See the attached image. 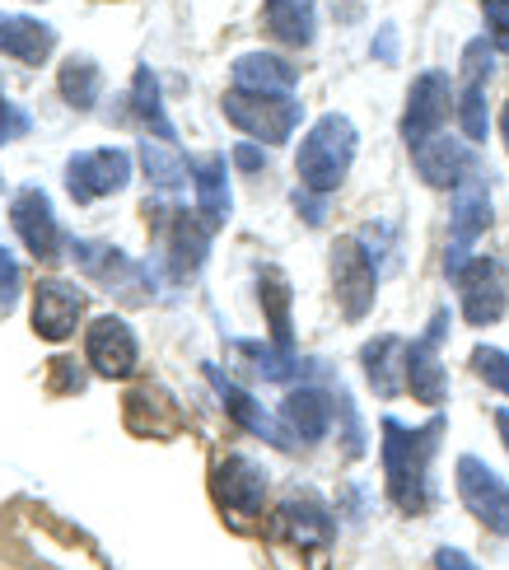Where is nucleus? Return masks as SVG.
<instances>
[{"instance_id": "obj_1", "label": "nucleus", "mask_w": 509, "mask_h": 570, "mask_svg": "<svg viewBox=\"0 0 509 570\" xmlns=\"http://www.w3.org/2000/svg\"><path fill=\"white\" fill-rule=\"evenodd\" d=\"M440 435H444V416H434L421 431H407L393 416L383 421V478L402 514H421L430 505V459Z\"/></svg>"}, {"instance_id": "obj_2", "label": "nucleus", "mask_w": 509, "mask_h": 570, "mask_svg": "<svg viewBox=\"0 0 509 570\" xmlns=\"http://www.w3.org/2000/svg\"><path fill=\"white\" fill-rule=\"evenodd\" d=\"M351 159H355V127H351V117L327 112V117H319V122H313V131L304 136V146H300V155H295V169H300V178H304L309 193L327 197V193H336V187H342Z\"/></svg>"}, {"instance_id": "obj_3", "label": "nucleus", "mask_w": 509, "mask_h": 570, "mask_svg": "<svg viewBox=\"0 0 509 570\" xmlns=\"http://www.w3.org/2000/svg\"><path fill=\"white\" fill-rule=\"evenodd\" d=\"M225 117L234 127H244L248 136L266 140V146H281V140L295 131V122H300V104L285 99V94L234 89V94H225Z\"/></svg>"}, {"instance_id": "obj_4", "label": "nucleus", "mask_w": 509, "mask_h": 570, "mask_svg": "<svg viewBox=\"0 0 509 570\" xmlns=\"http://www.w3.org/2000/svg\"><path fill=\"white\" fill-rule=\"evenodd\" d=\"M332 285L342 299V314L360 323L374 308V285H379V263L360 239H336L332 244Z\"/></svg>"}, {"instance_id": "obj_5", "label": "nucleus", "mask_w": 509, "mask_h": 570, "mask_svg": "<svg viewBox=\"0 0 509 570\" xmlns=\"http://www.w3.org/2000/svg\"><path fill=\"white\" fill-rule=\"evenodd\" d=\"M211 487H215V501H221V510L234 519V524H253L266 505V472L244 454H229V459L215 463Z\"/></svg>"}, {"instance_id": "obj_6", "label": "nucleus", "mask_w": 509, "mask_h": 570, "mask_svg": "<svg viewBox=\"0 0 509 570\" xmlns=\"http://www.w3.org/2000/svg\"><path fill=\"white\" fill-rule=\"evenodd\" d=\"M458 495H463L468 514L481 529L509 533V487H505V478H496V472L472 454L458 459Z\"/></svg>"}, {"instance_id": "obj_7", "label": "nucleus", "mask_w": 509, "mask_h": 570, "mask_svg": "<svg viewBox=\"0 0 509 570\" xmlns=\"http://www.w3.org/2000/svg\"><path fill=\"white\" fill-rule=\"evenodd\" d=\"M453 281H458V295H463V318L472 327H487L505 314L509 281L496 257H468V263L453 272Z\"/></svg>"}, {"instance_id": "obj_8", "label": "nucleus", "mask_w": 509, "mask_h": 570, "mask_svg": "<svg viewBox=\"0 0 509 570\" xmlns=\"http://www.w3.org/2000/svg\"><path fill=\"white\" fill-rule=\"evenodd\" d=\"M76 263L85 267V276H94L104 291L123 295L131 304H145L155 295V276L140 272L127 253H117L112 244H76Z\"/></svg>"}, {"instance_id": "obj_9", "label": "nucleus", "mask_w": 509, "mask_h": 570, "mask_svg": "<svg viewBox=\"0 0 509 570\" xmlns=\"http://www.w3.org/2000/svg\"><path fill=\"white\" fill-rule=\"evenodd\" d=\"M131 178V155L117 150V146H104V150H85L66 164V187L76 202H99L108 193H123Z\"/></svg>"}, {"instance_id": "obj_10", "label": "nucleus", "mask_w": 509, "mask_h": 570, "mask_svg": "<svg viewBox=\"0 0 509 570\" xmlns=\"http://www.w3.org/2000/svg\"><path fill=\"white\" fill-rule=\"evenodd\" d=\"M85 304L89 299H85L80 285L57 281V276L38 281V291H33V332H38L42 342H66L70 332L80 327Z\"/></svg>"}, {"instance_id": "obj_11", "label": "nucleus", "mask_w": 509, "mask_h": 570, "mask_svg": "<svg viewBox=\"0 0 509 570\" xmlns=\"http://www.w3.org/2000/svg\"><path fill=\"white\" fill-rule=\"evenodd\" d=\"M85 355H89V365L94 374H104V379H127L140 361V351H136V332L117 318V314H104V318H94L89 323V337H85Z\"/></svg>"}, {"instance_id": "obj_12", "label": "nucleus", "mask_w": 509, "mask_h": 570, "mask_svg": "<svg viewBox=\"0 0 509 570\" xmlns=\"http://www.w3.org/2000/svg\"><path fill=\"white\" fill-rule=\"evenodd\" d=\"M10 220H14V234L23 239V248H29L38 263H57L61 257V225L52 216V202H47L38 187H23L14 197Z\"/></svg>"}, {"instance_id": "obj_13", "label": "nucleus", "mask_w": 509, "mask_h": 570, "mask_svg": "<svg viewBox=\"0 0 509 570\" xmlns=\"http://www.w3.org/2000/svg\"><path fill=\"white\" fill-rule=\"evenodd\" d=\"M272 538L295 542L300 552H323L332 542V514L313 495H290L272 514Z\"/></svg>"}, {"instance_id": "obj_14", "label": "nucleus", "mask_w": 509, "mask_h": 570, "mask_svg": "<svg viewBox=\"0 0 509 570\" xmlns=\"http://www.w3.org/2000/svg\"><path fill=\"white\" fill-rule=\"evenodd\" d=\"M444 327H449V314H434L430 318V332L407 346V389L417 393V402H425V407H440L449 384H444V365H440V342H444Z\"/></svg>"}, {"instance_id": "obj_15", "label": "nucleus", "mask_w": 509, "mask_h": 570, "mask_svg": "<svg viewBox=\"0 0 509 570\" xmlns=\"http://www.w3.org/2000/svg\"><path fill=\"white\" fill-rule=\"evenodd\" d=\"M444 117H449V80L440 76V70H425V76L407 94L402 136L411 140V146H421V140H430L434 131L444 127Z\"/></svg>"}, {"instance_id": "obj_16", "label": "nucleus", "mask_w": 509, "mask_h": 570, "mask_svg": "<svg viewBox=\"0 0 509 570\" xmlns=\"http://www.w3.org/2000/svg\"><path fill=\"white\" fill-rule=\"evenodd\" d=\"M127 431L140 440H174L183 431V412L159 384H140L127 393Z\"/></svg>"}, {"instance_id": "obj_17", "label": "nucleus", "mask_w": 509, "mask_h": 570, "mask_svg": "<svg viewBox=\"0 0 509 570\" xmlns=\"http://www.w3.org/2000/svg\"><path fill=\"white\" fill-rule=\"evenodd\" d=\"M206 248H211V225L202 220V210H174L168 216V276L174 281H192L206 263Z\"/></svg>"}, {"instance_id": "obj_18", "label": "nucleus", "mask_w": 509, "mask_h": 570, "mask_svg": "<svg viewBox=\"0 0 509 570\" xmlns=\"http://www.w3.org/2000/svg\"><path fill=\"white\" fill-rule=\"evenodd\" d=\"M491 225V193L481 183H463L453 197V244H449V276L468 263V248L477 234H487Z\"/></svg>"}, {"instance_id": "obj_19", "label": "nucleus", "mask_w": 509, "mask_h": 570, "mask_svg": "<svg viewBox=\"0 0 509 570\" xmlns=\"http://www.w3.org/2000/svg\"><path fill=\"white\" fill-rule=\"evenodd\" d=\"M211 374V384L215 389H221V397H225V407H229V416L238 421V425H244V431H253L257 440H266V444H276V449H295L300 440L295 435H290V425L285 421H276V416H266L262 407H257V402L244 393V389H238V384H229V379L221 374V370H206Z\"/></svg>"}, {"instance_id": "obj_20", "label": "nucleus", "mask_w": 509, "mask_h": 570, "mask_svg": "<svg viewBox=\"0 0 509 570\" xmlns=\"http://www.w3.org/2000/svg\"><path fill=\"white\" fill-rule=\"evenodd\" d=\"M57 47V33L47 23L29 19V14H0V52L23 61V66H42L52 57Z\"/></svg>"}, {"instance_id": "obj_21", "label": "nucleus", "mask_w": 509, "mask_h": 570, "mask_svg": "<svg viewBox=\"0 0 509 570\" xmlns=\"http://www.w3.org/2000/svg\"><path fill=\"white\" fill-rule=\"evenodd\" d=\"M468 164H472V150L463 146V140H453V136H430V140L417 146V174L430 187H458V178H463Z\"/></svg>"}, {"instance_id": "obj_22", "label": "nucleus", "mask_w": 509, "mask_h": 570, "mask_svg": "<svg viewBox=\"0 0 509 570\" xmlns=\"http://www.w3.org/2000/svg\"><path fill=\"white\" fill-rule=\"evenodd\" d=\"M281 421L290 425V435H295L300 444H319L327 435V425H332V402L319 389H295L281 402Z\"/></svg>"}, {"instance_id": "obj_23", "label": "nucleus", "mask_w": 509, "mask_h": 570, "mask_svg": "<svg viewBox=\"0 0 509 570\" xmlns=\"http://www.w3.org/2000/svg\"><path fill=\"white\" fill-rule=\"evenodd\" d=\"M295 66L272 57V52H248V57H238L234 61V85L238 89H253V94H285L290 99V89H295Z\"/></svg>"}, {"instance_id": "obj_24", "label": "nucleus", "mask_w": 509, "mask_h": 570, "mask_svg": "<svg viewBox=\"0 0 509 570\" xmlns=\"http://www.w3.org/2000/svg\"><path fill=\"white\" fill-rule=\"evenodd\" d=\"M360 361H365L370 389H374L379 397H398V393H402V379H398V374H407V365H398V361H407V346H402L398 337L370 342L365 351H360Z\"/></svg>"}, {"instance_id": "obj_25", "label": "nucleus", "mask_w": 509, "mask_h": 570, "mask_svg": "<svg viewBox=\"0 0 509 570\" xmlns=\"http://www.w3.org/2000/svg\"><path fill=\"white\" fill-rule=\"evenodd\" d=\"M262 23L272 38L304 47V42H313V0H266Z\"/></svg>"}, {"instance_id": "obj_26", "label": "nucleus", "mask_w": 509, "mask_h": 570, "mask_svg": "<svg viewBox=\"0 0 509 570\" xmlns=\"http://www.w3.org/2000/svg\"><path fill=\"white\" fill-rule=\"evenodd\" d=\"M140 159H145V174H150V183L164 187V193H178V187H187V159L178 155L174 140H140Z\"/></svg>"}, {"instance_id": "obj_27", "label": "nucleus", "mask_w": 509, "mask_h": 570, "mask_svg": "<svg viewBox=\"0 0 509 570\" xmlns=\"http://www.w3.org/2000/svg\"><path fill=\"white\" fill-rule=\"evenodd\" d=\"M262 308H266V323H272V346L290 351V342H295V327H290V285L272 267L262 272Z\"/></svg>"}, {"instance_id": "obj_28", "label": "nucleus", "mask_w": 509, "mask_h": 570, "mask_svg": "<svg viewBox=\"0 0 509 570\" xmlns=\"http://www.w3.org/2000/svg\"><path fill=\"white\" fill-rule=\"evenodd\" d=\"M197 206H202V220L211 229L229 216V187H225V164L221 159L197 164Z\"/></svg>"}, {"instance_id": "obj_29", "label": "nucleus", "mask_w": 509, "mask_h": 570, "mask_svg": "<svg viewBox=\"0 0 509 570\" xmlns=\"http://www.w3.org/2000/svg\"><path fill=\"white\" fill-rule=\"evenodd\" d=\"M99 89H104V80H99V66H94L89 57H70L66 66H61V99L70 104V108H94L99 104Z\"/></svg>"}, {"instance_id": "obj_30", "label": "nucleus", "mask_w": 509, "mask_h": 570, "mask_svg": "<svg viewBox=\"0 0 509 570\" xmlns=\"http://www.w3.org/2000/svg\"><path fill=\"white\" fill-rule=\"evenodd\" d=\"M131 108L145 127H150L159 140H174V122L164 117V104H159V85H155V70L140 66L136 70V85H131Z\"/></svg>"}, {"instance_id": "obj_31", "label": "nucleus", "mask_w": 509, "mask_h": 570, "mask_svg": "<svg viewBox=\"0 0 509 570\" xmlns=\"http://www.w3.org/2000/svg\"><path fill=\"white\" fill-rule=\"evenodd\" d=\"M238 355H248V361L257 365L262 379H272V384H281V379H295L300 374V361L281 346H257V342H238Z\"/></svg>"}, {"instance_id": "obj_32", "label": "nucleus", "mask_w": 509, "mask_h": 570, "mask_svg": "<svg viewBox=\"0 0 509 570\" xmlns=\"http://www.w3.org/2000/svg\"><path fill=\"white\" fill-rule=\"evenodd\" d=\"M458 122H463L468 140H487L491 122H487V94L481 85H463V104H458Z\"/></svg>"}, {"instance_id": "obj_33", "label": "nucleus", "mask_w": 509, "mask_h": 570, "mask_svg": "<svg viewBox=\"0 0 509 570\" xmlns=\"http://www.w3.org/2000/svg\"><path fill=\"white\" fill-rule=\"evenodd\" d=\"M472 370L487 379L491 389L509 393V355H505V351H496V346H477V351H472Z\"/></svg>"}, {"instance_id": "obj_34", "label": "nucleus", "mask_w": 509, "mask_h": 570, "mask_svg": "<svg viewBox=\"0 0 509 570\" xmlns=\"http://www.w3.org/2000/svg\"><path fill=\"white\" fill-rule=\"evenodd\" d=\"M491 38H477V42H468V52H463V80L468 85H487V76H491Z\"/></svg>"}, {"instance_id": "obj_35", "label": "nucleus", "mask_w": 509, "mask_h": 570, "mask_svg": "<svg viewBox=\"0 0 509 570\" xmlns=\"http://www.w3.org/2000/svg\"><path fill=\"white\" fill-rule=\"evenodd\" d=\"M481 14H487L491 47H500V52H509V0H481Z\"/></svg>"}, {"instance_id": "obj_36", "label": "nucleus", "mask_w": 509, "mask_h": 570, "mask_svg": "<svg viewBox=\"0 0 509 570\" xmlns=\"http://www.w3.org/2000/svg\"><path fill=\"white\" fill-rule=\"evenodd\" d=\"M19 299V263H14V253L0 248V314H10Z\"/></svg>"}, {"instance_id": "obj_37", "label": "nucleus", "mask_w": 509, "mask_h": 570, "mask_svg": "<svg viewBox=\"0 0 509 570\" xmlns=\"http://www.w3.org/2000/svg\"><path fill=\"white\" fill-rule=\"evenodd\" d=\"M23 131H29V112H19L6 94H0V146H10Z\"/></svg>"}, {"instance_id": "obj_38", "label": "nucleus", "mask_w": 509, "mask_h": 570, "mask_svg": "<svg viewBox=\"0 0 509 570\" xmlns=\"http://www.w3.org/2000/svg\"><path fill=\"white\" fill-rule=\"evenodd\" d=\"M52 389H61V393H76V389H85V374H80V365H70V361H57L52 365Z\"/></svg>"}, {"instance_id": "obj_39", "label": "nucleus", "mask_w": 509, "mask_h": 570, "mask_svg": "<svg viewBox=\"0 0 509 570\" xmlns=\"http://www.w3.org/2000/svg\"><path fill=\"white\" fill-rule=\"evenodd\" d=\"M234 164L244 174H262V164H266V155H262V146H253V140H244V146H234Z\"/></svg>"}, {"instance_id": "obj_40", "label": "nucleus", "mask_w": 509, "mask_h": 570, "mask_svg": "<svg viewBox=\"0 0 509 570\" xmlns=\"http://www.w3.org/2000/svg\"><path fill=\"white\" fill-rule=\"evenodd\" d=\"M434 566H440V570H477L472 557L458 552V548H440V552H434Z\"/></svg>"}, {"instance_id": "obj_41", "label": "nucleus", "mask_w": 509, "mask_h": 570, "mask_svg": "<svg viewBox=\"0 0 509 570\" xmlns=\"http://www.w3.org/2000/svg\"><path fill=\"white\" fill-rule=\"evenodd\" d=\"M398 33L393 29H383L379 33V42H374V57H383V61H398V42H393Z\"/></svg>"}, {"instance_id": "obj_42", "label": "nucleus", "mask_w": 509, "mask_h": 570, "mask_svg": "<svg viewBox=\"0 0 509 570\" xmlns=\"http://www.w3.org/2000/svg\"><path fill=\"white\" fill-rule=\"evenodd\" d=\"M295 206H300V216H309V220H323V206H319V202H309L304 193H295Z\"/></svg>"}, {"instance_id": "obj_43", "label": "nucleus", "mask_w": 509, "mask_h": 570, "mask_svg": "<svg viewBox=\"0 0 509 570\" xmlns=\"http://www.w3.org/2000/svg\"><path fill=\"white\" fill-rule=\"evenodd\" d=\"M496 431H500V440H505V449H509V412H496Z\"/></svg>"}, {"instance_id": "obj_44", "label": "nucleus", "mask_w": 509, "mask_h": 570, "mask_svg": "<svg viewBox=\"0 0 509 570\" xmlns=\"http://www.w3.org/2000/svg\"><path fill=\"white\" fill-rule=\"evenodd\" d=\"M505 146H509V104H505Z\"/></svg>"}, {"instance_id": "obj_45", "label": "nucleus", "mask_w": 509, "mask_h": 570, "mask_svg": "<svg viewBox=\"0 0 509 570\" xmlns=\"http://www.w3.org/2000/svg\"><path fill=\"white\" fill-rule=\"evenodd\" d=\"M0 193H6V178H0Z\"/></svg>"}]
</instances>
